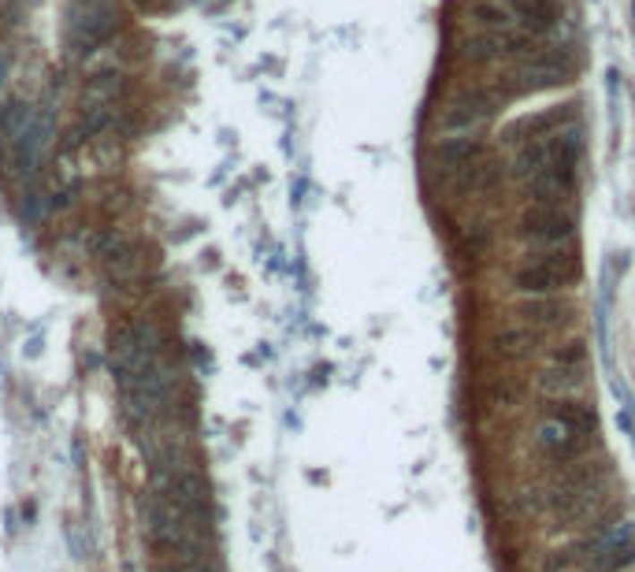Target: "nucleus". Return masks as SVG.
<instances>
[{"instance_id":"obj_1","label":"nucleus","mask_w":635,"mask_h":572,"mask_svg":"<svg viewBox=\"0 0 635 572\" xmlns=\"http://www.w3.org/2000/svg\"><path fill=\"white\" fill-rule=\"evenodd\" d=\"M108 371L119 390V409L138 442L179 431L183 368L171 338L152 316H126L108 328Z\"/></svg>"},{"instance_id":"obj_2","label":"nucleus","mask_w":635,"mask_h":572,"mask_svg":"<svg viewBox=\"0 0 635 572\" xmlns=\"http://www.w3.org/2000/svg\"><path fill=\"white\" fill-rule=\"evenodd\" d=\"M579 279V253L572 245H557V250H536L528 260L513 271V286L531 297H557Z\"/></svg>"},{"instance_id":"obj_3","label":"nucleus","mask_w":635,"mask_h":572,"mask_svg":"<svg viewBox=\"0 0 635 572\" xmlns=\"http://www.w3.org/2000/svg\"><path fill=\"white\" fill-rule=\"evenodd\" d=\"M100 264L112 283H138L160 268V250L149 238H108L100 245Z\"/></svg>"},{"instance_id":"obj_4","label":"nucleus","mask_w":635,"mask_h":572,"mask_svg":"<svg viewBox=\"0 0 635 572\" xmlns=\"http://www.w3.org/2000/svg\"><path fill=\"white\" fill-rule=\"evenodd\" d=\"M517 238L539 250H557V245H572L576 238V216L557 205H528L517 223Z\"/></svg>"},{"instance_id":"obj_5","label":"nucleus","mask_w":635,"mask_h":572,"mask_svg":"<svg viewBox=\"0 0 635 572\" xmlns=\"http://www.w3.org/2000/svg\"><path fill=\"white\" fill-rule=\"evenodd\" d=\"M502 105V93L498 90H465L457 93L450 108L442 112V131L446 134H472L479 123L491 119Z\"/></svg>"},{"instance_id":"obj_6","label":"nucleus","mask_w":635,"mask_h":572,"mask_svg":"<svg viewBox=\"0 0 635 572\" xmlns=\"http://www.w3.org/2000/svg\"><path fill=\"white\" fill-rule=\"evenodd\" d=\"M595 439L598 435H583L569 424H557V420H543L539 428V450L543 457L557 468V465H572V461H583L591 450H595Z\"/></svg>"},{"instance_id":"obj_7","label":"nucleus","mask_w":635,"mask_h":572,"mask_svg":"<svg viewBox=\"0 0 635 572\" xmlns=\"http://www.w3.org/2000/svg\"><path fill=\"white\" fill-rule=\"evenodd\" d=\"M579 123V112L576 105H553L550 112H531V115H520L517 123H510V131H505V145L517 149L524 141H536V138H546L553 131H565Z\"/></svg>"},{"instance_id":"obj_8","label":"nucleus","mask_w":635,"mask_h":572,"mask_svg":"<svg viewBox=\"0 0 635 572\" xmlns=\"http://www.w3.org/2000/svg\"><path fill=\"white\" fill-rule=\"evenodd\" d=\"M505 8H510L513 22L524 34H536V38H553L565 19L562 0H505Z\"/></svg>"},{"instance_id":"obj_9","label":"nucleus","mask_w":635,"mask_h":572,"mask_svg":"<svg viewBox=\"0 0 635 572\" xmlns=\"http://www.w3.org/2000/svg\"><path fill=\"white\" fill-rule=\"evenodd\" d=\"M116 30H119V15H116V8L97 4V8H90L82 19H74V27H71V48H74L79 56L97 53L100 45H108V41H112Z\"/></svg>"},{"instance_id":"obj_10","label":"nucleus","mask_w":635,"mask_h":572,"mask_svg":"<svg viewBox=\"0 0 635 572\" xmlns=\"http://www.w3.org/2000/svg\"><path fill=\"white\" fill-rule=\"evenodd\" d=\"M126 93V74L116 71V67H105L86 79V90H82V108H116Z\"/></svg>"},{"instance_id":"obj_11","label":"nucleus","mask_w":635,"mask_h":572,"mask_svg":"<svg viewBox=\"0 0 635 572\" xmlns=\"http://www.w3.org/2000/svg\"><path fill=\"white\" fill-rule=\"evenodd\" d=\"M546 420L569 424V428H576L583 435H598V413H595V406L579 402V397H569V394L550 397V402H546Z\"/></svg>"},{"instance_id":"obj_12","label":"nucleus","mask_w":635,"mask_h":572,"mask_svg":"<svg viewBox=\"0 0 635 572\" xmlns=\"http://www.w3.org/2000/svg\"><path fill=\"white\" fill-rule=\"evenodd\" d=\"M465 12L472 19L476 30H505V27H517L510 8L494 4V0H465Z\"/></svg>"},{"instance_id":"obj_13","label":"nucleus","mask_w":635,"mask_h":572,"mask_svg":"<svg viewBox=\"0 0 635 572\" xmlns=\"http://www.w3.org/2000/svg\"><path fill=\"white\" fill-rule=\"evenodd\" d=\"M588 565H591V572H631L635 568V539L605 546V551H598Z\"/></svg>"},{"instance_id":"obj_14","label":"nucleus","mask_w":635,"mask_h":572,"mask_svg":"<svg viewBox=\"0 0 635 572\" xmlns=\"http://www.w3.org/2000/svg\"><path fill=\"white\" fill-rule=\"evenodd\" d=\"M152 572H219L216 558L212 561H160L152 565Z\"/></svg>"}]
</instances>
